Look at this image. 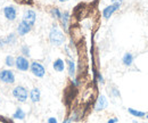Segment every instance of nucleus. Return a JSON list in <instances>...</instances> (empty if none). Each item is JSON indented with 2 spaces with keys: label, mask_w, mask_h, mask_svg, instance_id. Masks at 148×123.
<instances>
[{
  "label": "nucleus",
  "mask_w": 148,
  "mask_h": 123,
  "mask_svg": "<svg viewBox=\"0 0 148 123\" xmlns=\"http://www.w3.org/2000/svg\"><path fill=\"white\" fill-rule=\"evenodd\" d=\"M13 96L19 102V103H24L26 102V99L29 98V92L26 90V88L22 87V86H17L13 89Z\"/></svg>",
  "instance_id": "2"
},
{
  "label": "nucleus",
  "mask_w": 148,
  "mask_h": 123,
  "mask_svg": "<svg viewBox=\"0 0 148 123\" xmlns=\"http://www.w3.org/2000/svg\"><path fill=\"white\" fill-rule=\"evenodd\" d=\"M29 97L31 98V100L33 103H38L40 100V97H41V94H40V90L38 88H33L31 91H30V95Z\"/></svg>",
  "instance_id": "12"
},
{
  "label": "nucleus",
  "mask_w": 148,
  "mask_h": 123,
  "mask_svg": "<svg viewBox=\"0 0 148 123\" xmlns=\"http://www.w3.org/2000/svg\"><path fill=\"white\" fill-rule=\"evenodd\" d=\"M48 123H57V120L55 118H49L48 119Z\"/></svg>",
  "instance_id": "22"
},
{
  "label": "nucleus",
  "mask_w": 148,
  "mask_h": 123,
  "mask_svg": "<svg viewBox=\"0 0 148 123\" xmlns=\"http://www.w3.org/2000/svg\"><path fill=\"white\" fill-rule=\"evenodd\" d=\"M98 80H99V82H100V83H104V79H103L101 74H98Z\"/></svg>",
  "instance_id": "24"
},
{
  "label": "nucleus",
  "mask_w": 148,
  "mask_h": 123,
  "mask_svg": "<svg viewBox=\"0 0 148 123\" xmlns=\"http://www.w3.org/2000/svg\"><path fill=\"white\" fill-rule=\"evenodd\" d=\"M117 121H119V120H117L116 118H114V119H111V120H108V122H107V123H117Z\"/></svg>",
  "instance_id": "23"
},
{
  "label": "nucleus",
  "mask_w": 148,
  "mask_h": 123,
  "mask_svg": "<svg viewBox=\"0 0 148 123\" xmlns=\"http://www.w3.org/2000/svg\"><path fill=\"white\" fill-rule=\"evenodd\" d=\"M66 63H67L69 74H70V76H72V78H73L74 74H75V64H74V62L72 61V59H67V61H66Z\"/></svg>",
  "instance_id": "17"
},
{
  "label": "nucleus",
  "mask_w": 148,
  "mask_h": 123,
  "mask_svg": "<svg viewBox=\"0 0 148 123\" xmlns=\"http://www.w3.org/2000/svg\"><path fill=\"white\" fill-rule=\"evenodd\" d=\"M65 68V64H64V61L58 58L54 62V70L57 71V72H63Z\"/></svg>",
  "instance_id": "13"
},
{
  "label": "nucleus",
  "mask_w": 148,
  "mask_h": 123,
  "mask_svg": "<svg viewBox=\"0 0 148 123\" xmlns=\"http://www.w3.org/2000/svg\"><path fill=\"white\" fill-rule=\"evenodd\" d=\"M122 61H123V64H124L125 66H130V65L133 63V56H132V54L125 53L124 56H123V58H122Z\"/></svg>",
  "instance_id": "14"
},
{
  "label": "nucleus",
  "mask_w": 148,
  "mask_h": 123,
  "mask_svg": "<svg viewBox=\"0 0 148 123\" xmlns=\"http://www.w3.org/2000/svg\"><path fill=\"white\" fill-rule=\"evenodd\" d=\"M6 65L7 66H9V67H13L14 65H15V58L13 57V56H7L6 57Z\"/></svg>",
  "instance_id": "20"
},
{
  "label": "nucleus",
  "mask_w": 148,
  "mask_h": 123,
  "mask_svg": "<svg viewBox=\"0 0 148 123\" xmlns=\"http://www.w3.org/2000/svg\"><path fill=\"white\" fill-rule=\"evenodd\" d=\"M120 7H121V3H119V2H114V3L109 5V6H107V7L103 10V16H104V18H106V19L111 18V16H112L116 10H119Z\"/></svg>",
  "instance_id": "6"
},
{
  "label": "nucleus",
  "mask_w": 148,
  "mask_h": 123,
  "mask_svg": "<svg viewBox=\"0 0 148 123\" xmlns=\"http://www.w3.org/2000/svg\"><path fill=\"white\" fill-rule=\"evenodd\" d=\"M59 1H62V2H64V1H67V0H59Z\"/></svg>",
  "instance_id": "27"
},
{
  "label": "nucleus",
  "mask_w": 148,
  "mask_h": 123,
  "mask_svg": "<svg viewBox=\"0 0 148 123\" xmlns=\"http://www.w3.org/2000/svg\"><path fill=\"white\" fill-rule=\"evenodd\" d=\"M63 123H72V120H71V119H66Z\"/></svg>",
  "instance_id": "25"
},
{
  "label": "nucleus",
  "mask_w": 148,
  "mask_h": 123,
  "mask_svg": "<svg viewBox=\"0 0 148 123\" xmlns=\"http://www.w3.org/2000/svg\"><path fill=\"white\" fill-rule=\"evenodd\" d=\"M15 65H16L17 70H19L22 72H25V71H27L30 68V62L24 56H18L15 59Z\"/></svg>",
  "instance_id": "5"
},
{
  "label": "nucleus",
  "mask_w": 148,
  "mask_h": 123,
  "mask_svg": "<svg viewBox=\"0 0 148 123\" xmlns=\"http://www.w3.org/2000/svg\"><path fill=\"white\" fill-rule=\"evenodd\" d=\"M3 15L5 17L8 19V21H14L16 19V16H17V11H16V8L14 6H7L3 8Z\"/></svg>",
  "instance_id": "8"
},
{
  "label": "nucleus",
  "mask_w": 148,
  "mask_h": 123,
  "mask_svg": "<svg viewBox=\"0 0 148 123\" xmlns=\"http://www.w3.org/2000/svg\"><path fill=\"white\" fill-rule=\"evenodd\" d=\"M122 1H123V0H112V2H113V3H114V2H119V3H121Z\"/></svg>",
  "instance_id": "26"
},
{
  "label": "nucleus",
  "mask_w": 148,
  "mask_h": 123,
  "mask_svg": "<svg viewBox=\"0 0 148 123\" xmlns=\"http://www.w3.org/2000/svg\"><path fill=\"white\" fill-rule=\"evenodd\" d=\"M17 40V37L15 33H10L6 37H1L0 38V48H3L6 46H10V45H14Z\"/></svg>",
  "instance_id": "7"
},
{
  "label": "nucleus",
  "mask_w": 148,
  "mask_h": 123,
  "mask_svg": "<svg viewBox=\"0 0 148 123\" xmlns=\"http://www.w3.org/2000/svg\"><path fill=\"white\" fill-rule=\"evenodd\" d=\"M128 112L132 116H136V118H145L146 116V113L145 112H140V111H137V110H133V108H129Z\"/></svg>",
  "instance_id": "18"
},
{
  "label": "nucleus",
  "mask_w": 148,
  "mask_h": 123,
  "mask_svg": "<svg viewBox=\"0 0 148 123\" xmlns=\"http://www.w3.org/2000/svg\"><path fill=\"white\" fill-rule=\"evenodd\" d=\"M0 81L3 83H14L15 82V74L10 70H2L0 71Z\"/></svg>",
  "instance_id": "4"
},
{
  "label": "nucleus",
  "mask_w": 148,
  "mask_h": 123,
  "mask_svg": "<svg viewBox=\"0 0 148 123\" xmlns=\"http://www.w3.org/2000/svg\"><path fill=\"white\" fill-rule=\"evenodd\" d=\"M49 40L54 46H62L65 42V35L57 26H54L49 33Z\"/></svg>",
  "instance_id": "1"
},
{
  "label": "nucleus",
  "mask_w": 148,
  "mask_h": 123,
  "mask_svg": "<svg viewBox=\"0 0 148 123\" xmlns=\"http://www.w3.org/2000/svg\"><path fill=\"white\" fill-rule=\"evenodd\" d=\"M21 50H22V54H23V56L24 57H29L30 56V49H29V47L27 46H22V48H21Z\"/></svg>",
  "instance_id": "21"
},
{
  "label": "nucleus",
  "mask_w": 148,
  "mask_h": 123,
  "mask_svg": "<svg viewBox=\"0 0 148 123\" xmlns=\"http://www.w3.org/2000/svg\"><path fill=\"white\" fill-rule=\"evenodd\" d=\"M31 29H32V25H30L29 23H26L25 21L22 19V22L17 26V33L19 35H25L31 31Z\"/></svg>",
  "instance_id": "10"
},
{
  "label": "nucleus",
  "mask_w": 148,
  "mask_h": 123,
  "mask_svg": "<svg viewBox=\"0 0 148 123\" xmlns=\"http://www.w3.org/2000/svg\"><path fill=\"white\" fill-rule=\"evenodd\" d=\"M107 106H108V100H107V98H106L104 95H100V96L98 97V99H97L95 110H96L97 112H100V111L105 110Z\"/></svg>",
  "instance_id": "9"
},
{
  "label": "nucleus",
  "mask_w": 148,
  "mask_h": 123,
  "mask_svg": "<svg viewBox=\"0 0 148 123\" xmlns=\"http://www.w3.org/2000/svg\"><path fill=\"white\" fill-rule=\"evenodd\" d=\"M69 19H70V14H69L67 11L63 13V14H62V18H61V21H62V25H63V27H64L65 30H67V26H69Z\"/></svg>",
  "instance_id": "15"
},
{
  "label": "nucleus",
  "mask_w": 148,
  "mask_h": 123,
  "mask_svg": "<svg viewBox=\"0 0 148 123\" xmlns=\"http://www.w3.org/2000/svg\"><path fill=\"white\" fill-rule=\"evenodd\" d=\"M13 118L15 119V120H24L25 119V112L22 110V108H17L16 110V112L13 114Z\"/></svg>",
  "instance_id": "16"
},
{
  "label": "nucleus",
  "mask_w": 148,
  "mask_h": 123,
  "mask_svg": "<svg viewBox=\"0 0 148 123\" xmlns=\"http://www.w3.org/2000/svg\"><path fill=\"white\" fill-rule=\"evenodd\" d=\"M35 19H37V15H35V11L34 10H26L24 13V16H23V21H25L26 23H29L30 25L33 26V24L35 23Z\"/></svg>",
  "instance_id": "11"
},
{
  "label": "nucleus",
  "mask_w": 148,
  "mask_h": 123,
  "mask_svg": "<svg viewBox=\"0 0 148 123\" xmlns=\"http://www.w3.org/2000/svg\"><path fill=\"white\" fill-rule=\"evenodd\" d=\"M146 118H147V120H148V114H146Z\"/></svg>",
  "instance_id": "28"
},
{
  "label": "nucleus",
  "mask_w": 148,
  "mask_h": 123,
  "mask_svg": "<svg viewBox=\"0 0 148 123\" xmlns=\"http://www.w3.org/2000/svg\"><path fill=\"white\" fill-rule=\"evenodd\" d=\"M50 13H51V15H53L55 18H57V19H61V18H62V13H61V10H59L58 8H53Z\"/></svg>",
  "instance_id": "19"
},
{
  "label": "nucleus",
  "mask_w": 148,
  "mask_h": 123,
  "mask_svg": "<svg viewBox=\"0 0 148 123\" xmlns=\"http://www.w3.org/2000/svg\"><path fill=\"white\" fill-rule=\"evenodd\" d=\"M30 71H31L32 74H33L34 76H37V78H43L45 74H46V70H45L43 65L40 64V63H38V62L31 63V65H30Z\"/></svg>",
  "instance_id": "3"
}]
</instances>
